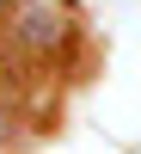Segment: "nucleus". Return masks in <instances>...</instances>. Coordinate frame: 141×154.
<instances>
[]
</instances>
